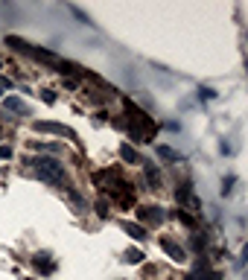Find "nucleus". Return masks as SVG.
<instances>
[{
	"mask_svg": "<svg viewBox=\"0 0 248 280\" xmlns=\"http://www.w3.org/2000/svg\"><path fill=\"white\" fill-rule=\"evenodd\" d=\"M94 181L102 187V190H108L111 196L123 204V207H132L134 204V190H132V184L126 181L117 169H99L97 175H94Z\"/></svg>",
	"mask_w": 248,
	"mask_h": 280,
	"instance_id": "obj_1",
	"label": "nucleus"
},
{
	"mask_svg": "<svg viewBox=\"0 0 248 280\" xmlns=\"http://www.w3.org/2000/svg\"><path fill=\"white\" fill-rule=\"evenodd\" d=\"M123 105H126V114H129V132H132V140H137V143H149V140L155 137V129H158L155 120H152L146 111H140L132 99H123Z\"/></svg>",
	"mask_w": 248,
	"mask_h": 280,
	"instance_id": "obj_2",
	"label": "nucleus"
},
{
	"mask_svg": "<svg viewBox=\"0 0 248 280\" xmlns=\"http://www.w3.org/2000/svg\"><path fill=\"white\" fill-rule=\"evenodd\" d=\"M33 164V172L41 178V181H50V184H59V187H67L65 184V169L56 158H35L30 161Z\"/></svg>",
	"mask_w": 248,
	"mask_h": 280,
	"instance_id": "obj_3",
	"label": "nucleus"
},
{
	"mask_svg": "<svg viewBox=\"0 0 248 280\" xmlns=\"http://www.w3.org/2000/svg\"><path fill=\"white\" fill-rule=\"evenodd\" d=\"M6 44L9 47H15V50H21V53H27V56H33V59H38V62H44V65H59L62 59L56 56V53H50V50H41V47H33V44H27L24 38H15V35H9L6 38Z\"/></svg>",
	"mask_w": 248,
	"mask_h": 280,
	"instance_id": "obj_4",
	"label": "nucleus"
},
{
	"mask_svg": "<svg viewBox=\"0 0 248 280\" xmlns=\"http://www.w3.org/2000/svg\"><path fill=\"white\" fill-rule=\"evenodd\" d=\"M35 132L59 134V137H76V134L70 132V129H67V126H62V123H50V120H38V123H35Z\"/></svg>",
	"mask_w": 248,
	"mask_h": 280,
	"instance_id": "obj_5",
	"label": "nucleus"
},
{
	"mask_svg": "<svg viewBox=\"0 0 248 280\" xmlns=\"http://www.w3.org/2000/svg\"><path fill=\"white\" fill-rule=\"evenodd\" d=\"M137 219H140V222H146V225H161V222L166 219V213L161 210V207L146 204V207H140V210H137Z\"/></svg>",
	"mask_w": 248,
	"mask_h": 280,
	"instance_id": "obj_6",
	"label": "nucleus"
},
{
	"mask_svg": "<svg viewBox=\"0 0 248 280\" xmlns=\"http://www.w3.org/2000/svg\"><path fill=\"white\" fill-rule=\"evenodd\" d=\"M175 198H178V204H190V207H198V201L193 198V187H190V184H181V187L175 190Z\"/></svg>",
	"mask_w": 248,
	"mask_h": 280,
	"instance_id": "obj_7",
	"label": "nucleus"
},
{
	"mask_svg": "<svg viewBox=\"0 0 248 280\" xmlns=\"http://www.w3.org/2000/svg\"><path fill=\"white\" fill-rule=\"evenodd\" d=\"M161 248H164V251L169 254V257H172V260H178V263L184 260V248H181V245H175L172 239H166V236H164V239H161Z\"/></svg>",
	"mask_w": 248,
	"mask_h": 280,
	"instance_id": "obj_8",
	"label": "nucleus"
},
{
	"mask_svg": "<svg viewBox=\"0 0 248 280\" xmlns=\"http://www.w3.org/2000/svg\"><path fill=\"white\" fill-rule=\"evenodd\" d=\"M3 105H6L9 111H21V114H30L27 102H24V99H18V97H6V99H3Z\"/></svg>",
	"mask_w": 248,
	"mask_h": 280,
	"instance_id": "obj_9",
	"label": "nucleus"
},
{
	"mask_svg": "<svg viewBox=\"0 0 248 280\" xmlns=\"http://www.w3.org/2000/svg\"><path fill=\"white\" fill-rule=\"evenodd\" d=\"M155 152H158V155H161V158H164V161H175V164H178V161H181V155H178V152H175V149L164 146V143H161V146L155 149Z\"/></svg>",
	"mask_w": 248,
	"mask_h": 280,
	"instance_id": "obj_10",
	"label": "nucleus"
},
{
	"mask_svg": "<svg viewBox=\"0 0 248 280\" xmlns=\"http://www.w3.org/2000/svg\"><path fill=\"white\" fill-rule=\"evenodd\" d=\"M120 155H123V161H129V164H140V158H137V152H134L129 143H123L120 146Z\"/></svg>",
	"mask_w": 248,
	"mask_h": 280,
	"instance_id": "obj_11",
	"label": "nucleus"
},
{
	"mask_svg": "<svg viewBox=\"0 0 248 280\" xmlns=\"http://www.w3.org/2000/svg\"><path fill=\"white\" fill-rule=\"evenodd\" d=\"M146 181L152 184V190H158V187H161V175H158V169H155L152 164H146Z\"/></svg>",
	"mask_w": 248,
	"mask_h": 280,
	"instance_id": "obj_12",
	"label": "nucleus"
},
{
	"mask_svg": "<svg viewBox=\"0 0 248 280\" xmlns=\"http://www.w3.org/2000/svg\"><path fill=\"white\" fill-rule=\"evenodd\" d=\"M123 231L129 233V236H134V239H143V236H146L143 228H140V225H132V222H123Z\"/></svg>",
	"mask_w": 248,
	"mask_h": 280,
	"instance_id": "obj_13",
	"label": "nucleus"
},
{
	"mask_svg": "<svg viewBox=\"0 0 248 280\" xmlns=\"http://www.w3.org/2000/svg\"><path fill=\"white\" fill-rule=\"evenodd\" d=\"M33 263H35V268H41L44 274H50V271L56 268V263H50V260H44V254H41V257H35Z\"/></svg>",
	"mask_w": 248,
	"mask_h": 280,
	"instance_id": "obj_14",
	"label": "nucleus"
},
{
	"mask_svg": "<svg viewBox=\"0 0 248 280\" xmlns=\"http://www.w3.org/2000/svg\"><path fill=\"white\" fill-rule=\"evenodd\" d=\"M172 216H175L178 222H184L187 228H196V219H193V216H187V213H184V210H181V207H178V210H172Z\"/></svg>",
	"mask_w": 248,
	"mask_h": 280,
	"instance_id": "obj_15",
	"label": "nucleus"
},
{
	"mask_svg": "<svg viewBox=\"0 0 248 280\" xmlns=\"http://www.w3.org/2000/svg\"><path fill=\"white\" fill-rule=\"evenodd\" d=\"M126 260H129V263H140V260H143V254H140V251H129V254H126Z\"/></svg>",
	"mask_w": 248,
	"mask_h": 280,
	"instance_id": "obj_16",
	"label": "nucleus"
},
{
	"mask_svg": "<svg viewBox=\"0 0 248 280\" xmlns=\"http://www.w3.org/2000/svg\"><path fill=\"white\" fill-rule=\"evenodd\" d=\"M6 158H12V149H9V146H0V161H6Z\"/></svg>",
	"mask_w": 248,
	"mask_h": 280,
	"instance_id": "obj_17",
	"label": "nucleus"
},
{
	"mask_svg": "<svg viewBox=\"0 0 248 280\" xmlns=\"http://www.w3.org/2000/svg\"><path fill=\"white\" fill-rule=\"evenodd\" d=\"M108 204H105V198H99V204H97V210H99V216H108V210H105Z\"/></svg>",
	"mask_w": 248,
	"mask_h": 280,
	"instance_id": "obj_18",
	"label": "nucleus"
},
{
	"mask_svg": "<svg viewBox=\"0 0 248 280\" xmlns=\"http://www.w3.org/2000/svg\"><path fill=\"white\" fill-rule=\"evenodd\" d=\"M231 184H233V175H231V178H228V181H225V184H222V193H225V196L231 193Z\"/></svg>",
	"mask_w": 248,
	"mask_h": 280,
	"instance_id": "obj_19",
	"label": "nucleus"
},
{
	"mask_svg": "<svg viewBox=\"0 0 248 280\" xmlns=\"http://www.w3.org/2000/svg\"><path fill=\"white\" fill-rule=\"evenodd\" d=\"M198 97H204V99H210V97H213V91H210V88H201V91H198Z\"/></svg>",
	"mask_w": 248,
	"mask_h": 280,
	"instance_id": "obj_20",
	"label": "nucleus"
},
{
	"mask_svg": "<svg viewBox=\"0 0 248 280\" xmlns=\"http://www.w3.org/2000/svg\"><path fill=\"white\" fill-rule=\"evenodd\" d=\"M44 102H56V94H53V91H44Z\"/></svg>",
	"mask_w": 248,
	"mask_h": 280,
	"instance_id": "obj_21",
	"label": "nucleus"
},
{
	"mask_svg": "<svg viewBox=\"0 0 248 280\" xmlns=\"http://www.w3.org/2000/svg\"><path fill=\"white\" fill-rule=\"evenodd\" d=\"M0 88H12V82H9L6 76H0Z\"/></svg>",
	"mask_w": 248,
	"mask_h": 280,
	"instance_id": "obj_22",
	"label": "nucleus"
},
{
	"mask_svg": "<svg viewBox=\"0 0 248 280\" xmlns=\"http://www.w3.org/2000/svg\"><path fill=\"white\" fill-rule=\"evenodd\" d=\"M0 94H3V91H0Z\"/></svg>",
	"mask_w": 248,
	"mask_h": 280,
	"instance_id": "obj_23",
	"label": "nucleus"
}]
</instances>
